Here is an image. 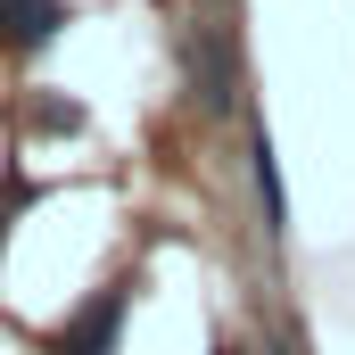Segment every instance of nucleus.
<instances>
[{
    "label": "nucleus",
    "mask_w": 355,
    "mask_h": 355,
    "mask_svg": "<svg viewBox=\"0 0 355 355\" xmlns=\"http://www.w3.org/2000/svg\"><path fill=\"white\" fill-rule=\"evenodd\" d=\"M116 339H124V289H99L83 314L50 339V355H116Z\"/></svg>",
    "instance_id": "obj_1"
},
{
    "label": "nucleus",
    "mask_w": 355,
    "mask_h": 355,
    "mask_svg": "<svg viewBox=\"0 0 355 355\" xmlns=\"http://www.w3.org/2000/svg\"><path fill=\"white\" fill-rule=\"evenodd\" d=\"M58 25H67L58 0H0V42H8V50H42Z\"/></svg>",
    "instance_id": "obj_2"
},
{
    "label": "nucleus",
    "mask_w": 355,
    "mask_h": 355,
    "mask_svg": "<svg viewBox=\"0 0 355 355\" xmlns=\"http://www.w3.org/2000/svg\"><path fill=\"white\" fill-rule=\"evenodd\" d=\"M248 174H257V207H265V232H289V198H281V166H272L265 124H257V141H248Z\"/></svg>",
    "instance_id": "obj_3"
},
{
    "label": "nucleus",
    "mask_w": 355,
    "mask_h": 355,
    "mask_svg": "<svg viewBox=\"0 0 355 355\" xmlns=\"http://www.w3.org/2000/svg\"><path fill=\"white\" fill-rule=\"evenodd\" d=\"M272 355H306V339H281V347H272Z\"/></svg>",
    "instance_id": "obj_4"
}]
</instances>
